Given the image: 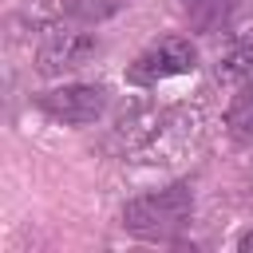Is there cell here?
I'll return each mask as SVG.
<instances>
[{
    "instance_id": "6da1fadb",
    "label": "cell",
    "mask_w": 253,
    "mask_h": 253,
    "mask_svg": "<svg viewBox=\"0 0 253 253\" xmlns=\"http://www.w3.org/2000/svg\"><path fill=\"white\" fill-rule=\"evenodd\" d=\"M119 217H123V229H130L138 237H150V241H166V237H174L190 225L194 190H190V182H174V186L138 194L123 206Z\"/></svg>"
},
{
    "instance_id": "7a4b0ae2",
    "label": "cell",
    "mask_w": 253,
    "mask_h": 253,
    "mask_svg": "<svg viewBox=\"0 0 253 253\" xmlns=\"http://www.w3.org/2000/svg\"><path fill=\"white\" fill-rule=\"evenodd\" d=\"M194 67H198V51H194V43L182 40V36H166V40L150 43V47L130 63L126 79L138 83V87H154V83H162V79L190 75Z\"/></svg>"
},
{
    "instance_id": "3957f363",
    "label": "cell",
    "mask_w": 253,
    "mask_h": 253,
    "mask_svg": "<svg viewBox=\"0 0 253 253\" xmlns=\"http://www.w3.org/2000/svg\"><path fill=\"white\" fill-rule=\"evenodd\" d=\"M99 51V40L75 28H47L36 51V71L40 75H63V71H79L91 55Z\"/></svg>"
},
{
    "instance_id": "277c9868",
    "label": "cell",
    "mask_w": 253,
    "mask_h": 253,
    "mask_svg": "<svg viewBox=\"0 0 253 253\" xmlns=\"http://www.w3.org/2000/svg\"><path fill=\"white\" fill-rule=\"evenodd\" d=\"M40 107L55 119V123H67V126H87L95 123L103 111H107V91L99 83H63L55 91H43L40 95Z\"/></svg>"
},
{
    "instance_id": "5b68a950",
    "label": "cell",
    "mask_w": 253,
    "mask_h": 253,
    "mask_svg": "<svg viewBox=\"0 0 253 253\" xmlns=\"http://www.w3.org/2000/svg\"><path fill=\"white\" fill-rule=\"evenodd\" d=\"M225 126L233 134V142H253V79L237 87V95L229 99V111H225Z\"/></svg>"
},
{
    "instance_id": "8992f818",
    "label": "cell",
    "mask_w": 253,
    "mask_h": 253,
    "mask_svg": "<svg viewBox=\"0 0 253 253\" xmlns=\"http://www.w3.org/2000/svg\"><path fill=\"white\" fill-rule=\"evenodd\" d=\"M59 12L75 24H103L123 12V0H59Z\"/></svg>"
},
{
    "instance_id": "52a82bcc",
    "label": "cell",
    "mask_w": 253,
    "mask_h": 253,
    "mask_svg": "<svg viewBox=\"0 0 253 253\" xmlns=\"http://www.w3.org/2000/svg\"><path fill=\"white\" fill-rule=\"evenodd\" d=\"M217 75H221L225 83H249V79H253V43L229 47V51L221 55V63H217Z\"/></svg>"
},
{
    "instance_id": "ba28073f",
    "label": "cell",
    "mask_w": 253,
    "mask_h": 253,
    "mask_svg": "<svg viewBox=\"0 0 253 253\" xmlns=\"http://www.w3.org/2000/svg\"><path fill=\"white\" fill-rule=\"evenodd\" d=\"M237 245H241V249H245V253H253V229H249V233H245V237H241V241H237Z\"/></svg>"
},
{
    "instance_id": "9c48e42d",
    "label": "cell",
    "mask_w": 253,
    "mask_h": 253,
    "mask_svg": "<svg viewBox=\"0 0 253 253\" xmlns=\"http://www.w3.org/2000/svg\"><path fill=\"white\" fill-rule=\"evenodd\" d=\"M186 4H202V0H186Z\"/></svg>"
}]
</instances>
